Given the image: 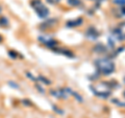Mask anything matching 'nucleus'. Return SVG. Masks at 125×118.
Here are the masks:
<instances>
[{
	"label": "nucleus",
	"instance_id": "f257e3e1",
	"mask_svg": "<svg viewBox=\"0 0 125 118\" xmlns=\"http://www.w3.org/2000/svg\"><path fill=\"white\" fill-rule=\"evenodd\" d=\"M95 65L98 71L102 74H111L115 71V64L109 59H99L95 62Z\"/></svg>",
	"mask_w": 125,
	"mask_h": 118
},
{
	"label": "nucleus",
	"instance_id": "f03ea898",
	"mask_svg": "<svg viewBox=\"0 0 125 118\" xmlns=\"http://www.w3.org/2000/svg\"><path fill=\"white\" fill-rule=\"evenodd\" d=\"M31 6L33 7V10L36 11V13L38 14V16L42 19L47 18L49 15V10L43 4L41 0H32L31 1Z\"/></svg>",
	"mask_w": 125,
	"mask_h": 118
},
{
	"label": "nucleus",
	"instance_id": "7ed1b4c3",
	"mask_svg": "<svg viewBox=\"0 0 125 118\" xmlns=\"http://www.w3.org/2000/svg\"><path fill=\"white\" fill-rule=\"evenodd\" d=\"M87 37L89 39H91V40H96V39H98L99 34H98V31L96 30L95 27L91 26V27H89L87 30Z\"/></svg>",
	"mask_w": 125,
	"mask_h": 118
},
{
	"label": "nucleus",
	"instance_id": "20e7f679",
	"mask_svg": "<svg viewBox=\"0 0 125 118\" xmlns=\"http://www.w3.org/2000/svg\"><path fill=\"white\" fill-rule=\"evenodd\" d=\"M39 40H40L42 43H44V44L48 47H54L56 45V41H54L50 38H47V37H40Z\"/></svg>",
	"mask_w": 125,
	"mask_h": 118
},
{
	"label": "nucleus",
	"instance_id": "39448f33",
	"mask_svg": "<svg viewBox=\"0 0 125 118\" xmlns=\"http://www.w3.org/2000/svg\"><path fill=\"white\" fill-rule=\"evenodd\" d=\"M56 19H50V20H48L47 22L43 23V24H41V28L42 29H47V28H50V27H52L54 24L56 23Z\"/></svg>",
	"mask_w": 125,
	"mask_h": 118
},
{
	"label": "nucleus",
	"instance_id": "423d86ee",
	"mask_svg": "<svg viewBox=\"0 0 125 118\" xmlns=\"http://www.w3.org/2000/svg\"><path fill=\"white\" fill-rule=\"evenodd\" d=\"M83 22V20L81 18H78L76 20H73V21H69L67 23V26L68 27H75V26H79L81 23Z\"/></svg>",
	"mask_w": 125,
	"mask_h": 118
},
{
	"label": "nucleus",
	"instance_id": "0eeeda50",
	"mask_svg": "<svg viewBox=\"0 0 125 118\" xmlns=\"http://www.w3.org/2000/svg\"><path fill=\"white\" fill-rule=\"evenodd\" d=\"M94 94L99 97H102V98H106L109 96V94H111V92L108 91H97V90H94Z\"/></svg>",
	"mask_w": 125,
	"mask_h": 118
},
{
	"label": "nucleus",
	"instance_id": "6e6552de",
	"mask_svg": "<svg viewBox=\"0 0 125 118\" xmlns=\"http://www.w3.org/2000/svg\"><path fill=\"white\" fill-rule=\"evenodd\" d=\"M94 50L98 53H103V52H106V47L102 44H97L95 47H94Z\"/></svg>",
	"mask_w": 125,
	"mask_h": 118
},
{
	"label": "nucleus",
	"instance_id": "1a4fd4ad",
	"mask_svg": "<svg viewBox=\"0 0 125 118\" xmlns=\"http://www.w3.org/2000/svg\"><path fill=\"white\" fill-rule=\"evenodd\" d=\"M113 35H114L115 37H117V39L118 40H123V35H122V31H121V29H119V28H116V29H114L113 30Z\"/></svg>",
	"mask_w": 125,
	"mask_h": 118
},
{
	"label": "nucleus",
	"instance_id": "9d476101",
	"mask_svg": "<svg viewBox=\"0 0 125 118\" xmlns=\"http://www.w3.org/2000/svg\"><path fill=\"white\" fill-rule=\"evenodd\" d=\"M54 51L61 53V54H65V56H67V57H73V53L66 49H54Z\"/></svg>",
	"mask_w": 125,
	"mask_h": 118
},
{
	"label": "nucleus",
	"instance_id": "9b49d317",
	"mask_svg": "<svg viewBox=\"0 0 125 118\" xmlns=\"http://www.w3.org/2000/svg\"><path fill=\"white\" fill-rule=\"evenodd\" d=\"M0 25L1 26H7L9 25V20L5 17H1L0 18Z\"/></svg>",
	"mask_w": 125,
	"mask_h": 118
},
{
	"label": "nucleus",
	"instance_id": "f8f14e48",
	"mask_svg": "<svg viewBox=\"0 0 125 118\" xmlns=\"http://www.w3.org/2000/svg\"><path fill=\"white\" fill-rule=\"evenodd\" d=\"M68 3L72 6H77V5H79L81 2H80V0H68Z\"/></svg>",
	"mask_w": 125,
	"mask_h": 118
},
{
	"label": "nucleus",
	"instance_id": "ddd939ff",
	"mask_svg": "<svg viewBox=\"0 0 125 118\" xmlns=\"http://www.w3.org/2000/svg\"><path fill=\"white\" fill-rule=\"evenodd\" d=\"M114 3L119 5H125V0H114Z\"/></svg>",
	"mask_w": 125,
	"mask_h": 118
},
{
	"label": "nucleus",
	"instance_id": "4468645a",
	"mask_svg": "<svg viewBox=\"0 0 125 118\" xmlns=\"http://www.w3.org/2000/svg\"><path fill=\"white\" fill-rule=\"evenodd\" d=\"M46 1L48 3H50V4H57L61 0H46Z\"/></svg>",
	"mask_w": 125,
	"mask_h": 118
},
{
	"label": "nucleus",
	"instance_id": "2eb2a0df",
	"mask_svg": "<svg viewBox=\"0 0 125 118\" xmlns=\"http://www.w3.org/2000/svg\"><path fill=\"white\" fill-rule=\"evenodd\" d=\"M121 13H122V15L125 16V7H122V9H121Z\"/></svg>",
	"mask_w": 125,
	"mask_h": 118
},
{
	"label": "nucleus",
	"instance_id": "dca6fc26",
	"mask_svg": "<svg viewBox=\"0 0 125 118\" xmlns=\"http://www.w3.org/2000/svg\"><path fill=\"white\" fill-rule=\"evenodd\" d=\"M1 40H2V38H1V37H0V42H1Z\"/></svg>",
	"mask_w": 125,
	"mask_h": 118
},
{
	"label": "nucleus",
	"instance_id": "f3484780",
	"mask_svg": "<svg viewBox=\"0 0 125 118\" xmlns=\"http://www.w3.org/2000/svg\"><path fill=\"white\" fill-rule=\"evenodd\" d=\"M0 12H1V7H0Z\"/></svg>",
	"mask_w": 125,
	"mask_h": 118
},
{
	"label": "nucleus",
	"instance_id": "a211bd4d",
	"mask_svg": "<svg viewBox=\"0 0 125 118\" xmlns=\"http://www.w3.org/2000/svg\"><path fill=\"white\" fill-rule=\"evenodd\" d=\"M124 96H125V93H124Z\"/></svg>",
	"mask_w": 125,
	"mask_h": 118
}]
</instances>
